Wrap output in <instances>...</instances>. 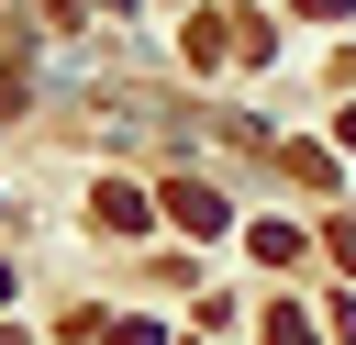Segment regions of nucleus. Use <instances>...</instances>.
I'll list each match as a JSON object with an SVG mask.
<instances>
[{"mask_svg": "<svg viewBox=\"0 0 356 345\" xmlns=\"http://www.w3.org/2000/svg\"><path fill=\"white\" fill-rule=\"evenodd\" d=\"M334 267H356V223H334Z\"/></svg>", "mask_w": 356, "mask_h": 345, "instance_id": "4", "label": "nucleus"}, {"mask_svg": "<svg viewBox=\"0 0 356 345\" xmlns=\"http://www.w3.org/2000/svg\"><path fill=\"white\" fill-rule=\"evenodd\" d=\"M167 211H178L189 234H222V223H234V211H222V189H200V178H178V189H167Z\"/></svg>", "mask_w": 356, "mask_h": 345, "instance_id": "1", "label": "nucleus"}, {"mask_svg": "<svg viewBox=\"0 0 356 345\" xmlns=\"http://www.w3.org/2000/svg\"><path fill=\"white\" fill-rule=\"evenodd\" d=\"M300 11H312V22H345V11H356V0H300Z\"/></svg>", "mask_w": 356, "mask_h": 345, "instance_id": "5", "label": "nucleus"}, {"mask_svg": "<svg viewBox=\"0 0 356 345\" xmlns=\"http://www.w3.org/2000/svg\"><path fill=\"white\" fill-rule=\"evenodd\" d=\"M100 223H111V234H145V223H156V200H145L134 178H111V189H100Z\"/></svg>", "mask_w": 356, "mask_h": 345, "instance_id": "2", "label": "nucleus"}, {"mask_svg": "<svg viewBox=\"0 0 356 345\" xmlns=\"http://www.w3.org/2000/svg\"><path fill=\"white\" fill-rule=\"evenodd\" d=\"M0 345H11V334H0Z\"/></svg>", "mask_w": 356, "mask_h": 345, "instance_id": "6", "label": "nucleus"}, {"mask_svg": "<svg viewBox=\"0 0 356 345\" xmlns=\"http://www.w3.org/2000/svg\"><path fill=\"white\" fill-rule=\"evenodd\" d=\"M267 345H312V323L300 312H267Z\"/></svg>", "mask_w": 356, "mask_h": 345, "instance_id": "3", "label": "nucleus"}]
</instances>
